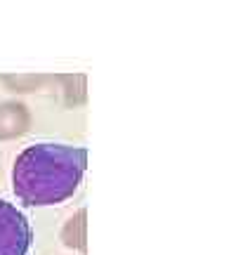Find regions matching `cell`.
Returning a JSON list of instances; mask_svg holds the SVG:
<instances>
[{
  "label": "cell",
  "instance_id": "obj_1",
  "mask_svg": "<svg viewBox=\"0 0 243 255\" xmlns=\"http://www.w3.org/2000/svg\"><path fill=\"white\" fill-rule=\"evenodd\" d=\"M88 165L83 146L40 142L26 146L12 165V191L24 206H57L78 191Z\"/></svg>",
  "mask_w": 243,
  "mask_h": 255
},
{
  "label": "cell",
  "instance_id": "obj_2",
  "mask_svg": "<svg viewBox=\"0 0 243 255\" xmlns=\"http://www.w3.org/2000/svg\"><path fill=\"white\" fill-rule=\"evenodd\" d=\"M33 246V229L26 215L0 199V255H28Z\"/></svg>",
  "mask_w": 243,
  "mask_h": 255
}]
</instances>
